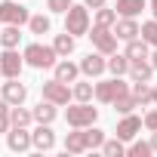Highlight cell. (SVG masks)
Listing matches in <instances>:
<instances>
[{
    "label": "cell",
    "mask_w": 157,
    "mask_h": 157,
    "mask_svg": "<svg viewBox=\"0 0 157 157\" xmlns=\"http://www.w3.org/2000/svg\"><path fill=\"white\" fill-rule=\"evenodd\" d=\"M71 6V0H46V10L49 13H65Z\"/></svg>",
    "instance_id": "35"
},
{
    "label": "cell",
    "mask_w": 157,
    "mask_h": 157,
    "mask_svg": "<svg viewBox=\"0 0 157 157\" xmlns=\"http://www.w3.org/2000/svg\"><path fill=\"white\" fill-rule=\"evenodd\" d=\"M114 37H117V40H136V37H139V22L120 16V19L114 22Z\"/></svg>",
    "instance_id": "15"
},
{
    "label": "cell",
    "mask_w": 157,
    "mask_h": 157,
    "mask_svg": "<svg viewBox=\"0 0 157 157\" xmlns=\"http://www.w3.org/2000/svg\"><path fill=\"white\" fill-rule=\"evenodd\" d=\"M139 129H142V117H136V114H123V120L117 123V139L129 142V139H136Z\"/></svg>",
    "instance_id": "13"
},
{
    "label": "cell",
    "mask_w": 157,
    "mask_h": 157,
    "mask_svg": "<svg viewBox=\"0 0 157 157\" xmlns=\"http://www.w3.org/2000/svg\"><path fill=\"white\" fill-rule=\"evenodd\" d=\"M148 6H151V13H154V19H157V0H151Z\"/></svg>",
    "instance_id": "40"
},
{
    "label": "cell",
    "mask_w": 157,
    "mask_h": 157,
    "mask_svg": "<svg viewBox=\"0 0 157 157\" xmlns=\"http://www.w3.org/2000/svg\"><path fill=\"white\" fill-rule=\"evenodd\" d=\"M22 68H25V59L16 49H3V52H0V74H3V77H19Z\"/></svg>",
    "instance_id": "9"
},
{
    "label": "cell",
    "mask_w": 157,
    "mask_h": 157,
    "mask_svg": "<svg viewBox=\"0 0 157 157\" xmlns=\"http://www.w3.org/2000/svg\"><path fill=\"white\" fill-rule=\"evenodd\" d=\"M139 34H142V40H145L148 46H157V19H151V22L139 25Z\"/></svg>",
    "instance_id": "30"
},
{
    "label": "cell",
    "mask_w": 157,
    "mask_h": 157,
    "mask_svg": "<svg viewBox=\"0 0 157 157\" xmlns=\"http://www.w3.org/2000/svg\"><path fill=\"white\" fill-rule=\"evenodd\" d=\"M132 96H136L139 108H142V105H154V102H151V83H148V80H139V83H132Z\"/></svg>",
    "instance_id": "26"
},
{
    "label": "cell",
    "mask_w": 157,
    "mask_h": 157,
    "mask_svg": "<svg viewBox=\"0 0 157 157\" xmlns=\"http://www.w3.org/2000/svg\"><path fill=\"white\" fill-rule=\"evenodd\" d=\"M28 28H31V34H49L52 22H49V16H31L28 19Z\"/></svg>",
    "instance_id": "28"
},
{
    "label": "cell",
    "mask_w": 157,
    "mask_h": 157,
    "mask_svg": "<svg viewBox=\"0 0 157 157\" xmlns=\"http://www.w3.org/2000/svg\"><path fill=\"white\" fill-rule=\"evenodd\" d=\"M105 71H111L114 77H123V74L129 71V59H126V56L111 52V59H105Z\"/></svg>",
    "instance_id": "21"
},
{
    "label": "cell",
    "mask_w": 157,
    "mask_h": 157,
    "mask_svg": "<svg viewBox=\"0 0 157 157\" xmlns=\"http://www.w3.org/2000/svg\"><path fill=\"white\" fill-rule=\"evenodd\" d=\"M40 93H43V99L52 102L56 108H59V105H68V99H71V86L62 83V80H56V77H52V80H46V83L40 86Z\"/></svg>",
    "instance_id": "7"
},
{
    "label": "cell",
    "mask_w": 157,
    "mask_h": 157,
    "mask_svg": "<svg viewBox=\"0 0 157 157\" xmlns=\"http://www.w3.org/2000/svg\"><path fill=\"white\" fill-rule=\"evenodd\" d=\"M31 145L37 151H52L56 148V132L49 129V123H37V129L31 132Z\"/></svg>",
    "instance_id": "11"
},
{
    "label": "cell",
    "mask_w": 157,
    "mask_h": 157,
    "mask_svg": "<svg viewBox=\"0 0 157 157\" xmlns=\"http://www.w3.org/2000/svg\"><path fill=\"white\" fill-rule=\"evenodd\" d=\"M96 117H99V108H93L90 102H77V105H71V108L65 111V120H68L71 129H74V126H93Z\"/></svg>",
    "instance_id": "4"
},
{
    "label": "cell",
    "mask_w": 157,
    "mask_h": 157,
    "mask_svg": "<svg viewBox=\"0 0 157 157\" xmlns=\"http://www.w3.org/2000/svg\"><path fill=\"white\" fill-rule=\"evenodd\" d=\"M28 19H31V13H28V6H22L19 0H3L0 3V25H28Z\"/></svg>",
    "instance_id": "5"
},
{
    "label": "cell",
    "mask_w": 157,
    "mask_h": 157,
    "mask_svg": "<svg viewBox=\"0 0 157 157\" xmlns=\"http://www.w3.org/2000/svg\"><path fill=\"white\" fill-rule=\"evenodd\" d=\"M83 6L86 10H99V6H105V0H83Z\"/></svg>",
    "instance_id": "37"
},
{
    "label": "cell",
    "mask_w": 157,
    "mask_h": 157,
    "mask_svg": "<svg viewBox=\"0 0 157 157\" xmlns=\"http://www.w3.org/2000/svg\"><path fill=\"white\" fill-rule=\"evenodd\" d=\"M123 56H126L129 62H145V59H148V43L139 40V37H136V40H126V52H123Z\"/></svg>",
    "instance_id": "19"
},
{
    "label": "cell",
    "mask_w": 157,
    "mask_h": 157,
    "mask_svg": "<svg viewBox=\"0 0 157 157\" xmlns=\"http://www.w3.org/2000/svg\"><path fill=\"white\" fill-rule=\"evenodd\" d=\"M111 105H114V111H117V114H132V108H139V102H136V96H132V93L117 96Z\"/></svg>",
    "instance_id": "24"
},
{
    "label": "cell",
    "mask_w": 157,
    "mask_h": 157,
    "mask_svg": "<svg viewBox=\"0 0 157 157\" xmlns=\"http://www.w3.org/2000/svg\"><path fill=\"white\" fill-rule=\"evenodd\" d=\"M52 49H56V56H62V59H68L71 52H74V37L65 31V34H56V40H52Z\"/></svg>",
    "instance_id": "23"
},
{
    "label": "cell",
    "mask_w": 157,
    "mask_h": 157,
    "mask_svg": "<svg viewBox=\"0 0 157 157\" xmlns=\"http://www.w3.org/2000/svg\"><path fill=\"white\" fill-rule=\"evenodd\" d=\"M86 37L93 40V46L102 52V56H111L117 52V37L111 28H102V25H93V31H86Z\"/></svg>",
    "instance_id": "6"
},
{
    "label": "cell",
    "mask_w": 157,
    "mask_h": 157,
    "mask_svg": "<svg viewBox=\"0 0 157 157\" xmlns=\"http://www.w3.org/2000/svg\"><path fill=\"white\" fill-rule=\"evenodd\" d=\"M102 71H105V56H102L99 49L80 59V74H86V77H99Z\"/></svg>",
    "instance_id": "12"
},
{
    "label": "cell",
    "mask_w": 157,
    "mask_h": 157,
    "mask_svg": "<svg viewBox=\"0 0 157 157\" xmlns=\"http://www.w3.org/2000/svg\"><path fill=\"white\" fill-rule=\"evenodd\" d=\"M52 68H56V80H62V83H74L77 74H80V65H74V62H68V59L56 62Z\"/></svg>",
    "instance_id": "16"
},
{
    "label": "cell",
    "mask_w": 157,
    "mask_h": 157,
    "mask_svg": "<svg viewBox=\"0 0 157 157\" xmlns=\"http://www.w3.org/2000/svg\"><path fill=\"white\" fill-rule=\"evenodd\" d=\"M123 93H129V83L123 80V77H111V80H99L96 86H93V96L102 102V105H111L117 96H123Z\"/></svg>",
    "instance_id": "3"
},
{
    "label": "cell",
    "mask_w": 157,
    "mask_h": 157,
    "mask_svg": "<svg viewBox=\"0 0 157 157\" xmlns=\"http://www.w3.org/2000/svg\"><path fill=\"white\" fill-rule=\"evenodd\" d=\"M102 154H105V157H123V154H126L123 139H111V142L105 139V142H102Z\"/></svg>",
    "instance_id": "29"
},
{
    "label": "cell",
    "mask_w": 157,
    "mask_h": 157,
    "mask_svg": "<svg viewBox=\"0 0 157 157\" xmlns=\"http://www.w3.org/2000/svg\"><path fill=\"white\" fill-rule=\"evenodd\" d=\"M28 99V86L19 83V77H6V83H3V102L13 108V105H25Z\"/></svg>",
    "instance_id": "8"
},
{
    "label": "cell",
    "mask_w": 157,
    "mask_h": 157,
    "mask_svg": "<svg viewBox=\"0 0 157 157\" xmlns=\"http://www.w3.org/2000/svg\"><path fill=\"white\" fill-rule=\"evenodd\" d=\"M34 117H31V111L28 108H22V105H13L10 108V126H28Z\"/></svg>",
    "instance_id": "25"
},
{
    "label": "cell",
    "mask_w": 157,
    "mask_h": 157,
    "mask_svg": "<svg viewBox=\"0 0 157 157\" xmlns=\"http://www.w3.org/2000/svg\"><path fill=\"white\" fill-rule=\"evenodd\" d=\"M151 132H154V136H151V142H148V145H151V151H157V129H151Z\"/></svg>",
    "instance_id": "38"
},
{
    "label": "cell",
    "mask_w": 157,
    "mask_h": 157,
    "mask_svg": "<svg viewBox=\"0 0 157 157\" xmlns=\"http://www.w3.org/2000/svg\"><path fill=\"white\" fill-rule=\"evenodd\" d=\"M10 129V105L0 99V132H6Z\"/></svg>",
    "instance_id": "34"
},
{
    "label": "cell",
    "mask_w": 157,
    "mask_h": 157,
    "mask_svg": "<svg viewBox=\"0 0 157 157\" xmlns=\"http://www.w3.org/2000/svg\"><path fill=\"white\" fill-rule=\"evenodd\" d=\"M65 151H68V154H83V151H90V148H86V132H83V126H74V132L65 136Z\"/></svg>",
    "instance_id": "14"
},
{
    "label": "cell",
    "mask_w": 157,
    "mask_h": 157,
    "mask_svg": "<svg viewBox=\"0 0 157 157\" xmlns=\"http://www.w3.org/2000/svg\"><path fill=\"white\" fill-rule=\"evenodd\" d=\"M142 126H145V129H157V108H151V111L142 117Z\"/></svg>",
    "instance_id": "36"
},
{
    "label": "cell",
    "mask_w": 157,
    "mask_h": 157,
    "mask_svg": "<svg viewBox=\"0 0 157 157\" xmlns=\"http://www.w3.org/2000/svg\"><path fill=\"white\" fill-rule=\"evenodd\" d=\"M19 40H22L19 25H6V28H0V46H3V49H16Z\"/></svg>",
    "instance_id": "22"
},
{
    "label": "cell",
    "mask_w": 157,
    "mask_h": 157,
    "mask_svg": "<svg viewBox=\"0 0 157 157\" xmlns=\"http://www.w3.org/2000/svg\"><path fill=\"white\" fill-rule=\"evenodd\" d=\"M83 132H86V148H102L105 129H99V126H83Z\"/></svg>",
    "instance_id": "32"
},
{
    "label": "cell",
    "mask_w": 157,
    "mask_h": 157,
    "mask_svg": "<svg viewBox=\"0 0 157 157\" xmlns=\"http://www.w3.org/2000/svg\"><path fill=\"white\" fill-rule=\"evenodd\" d=\"M129 80L132 83H139V80H148L151 83V74H154V68H151V62L145 59V62H129Z\"/></svg>",
    "instance_id": "18"
},
{
    "label": "cell",
    "mask_w": 157,
    "mask_h": 157,
    "mask_svg": "<svg viewBox=\"0 0 157 157\" xmlns=\"http://www.w3.org/2000/svg\"><path fill=\"white\" fill-rule=\"evenodd\" d=\"M126 154H129V157H148V154H151V145H148V142H136L132 148H126Z\"/></svg>",
    "instance_id": "33"
},
{
    "label": "cell",
    "mask_w": 157,
    "mask_h": 157,
    "mask_svg": "<svg viewBox=\"0 0 157 157\" xmlns=\"http://www.w3.org/2000/svg\"><path fill=\"white\" fill-rule=\"evenodd\" d=\"M31 117H34L37 123H52V120L59 117V111H56V105H52V102H46V99H43V102L31 111Z\"/></svg>",
    "instance_id": "20"
},
{
    "label": "cell",
    "mask_w": 157,
    "mask_h": 157,
    "mask_svg": "<svg viewBox=\"0 0 157 157\" xmlns=\"http://www.w3.org/2000/svg\"><path fill=\"white\" fill-rule=\"evenodd\" d=\"M142 10H148V0H117V6H114V13L123 19H136Z\"/></svg>",
    "instance_id": "17"
},
{
    "label": "cell",
    "mask_w": 157,
    "mask_h": 157,
    "mask_svg": "<svg viewBox=\"0 0 157 157\" xmlns=\"http://www.w3.org/2000/svg\"><path fill=\"white\" fill-rule=\"evenodd\" d=\"M148 59H151V68H154V71H157V46H154V52H151V56H148Z\"/></svg>",
    "instance_id": "39"
},
{
    "label": "cell",
    "mask_w": 157,
    "mask_h": 157,
    "mask_svg": "<svg viewBox=\"0 0 157 157\" xmlns=\"http://www.w3.org/2000/svg\"><path fill=\"white\" fill-rule=\"evenodd\" d=\"M151 102L157 105V86H151Z\"/></svg>",
    "instance_id": "41"
},
{
    "label": "cell",
    "mask_w": 157,
    "mask_h": 157,
    "mask_svg": "<svg viewBox=\"0 0 157 157\" xmlns=\"http://www.w3.org/2000/svg\"><path fill=\"white\" fill-rule=\"evenodd\" d=\"M22 59H25V65H31V68H52L59 56H56V49H52V46L28 43V46H25V52H22Z\"/></svg>",
    "instance_id": "2"
},
{
    "label": "cell",
    "mask_w": 157,
    "mask_h": 157,
    "mask_svg": "<svg viewBox=\"0 0 157 157\" xmlns=\"http://www.w3.org/2000/svg\"><path fill=\"white\" fill-rule=\"evenodd\" d=\"M6 145H10V151H28L31 148V132H28V126H13V129H6Z\"/></svg>",
    "instance_id": "10"
},
{
    "label": "cell",
    "mask_w": 157,
    "mask_h": 157,
    "mask_svg": "<svg viewBox=\"0 0 157 157\" xmlns=\"http://www.w3.org/2000/svg\"><path fill=\"white\" fill-rule=\"evenodd\" d=\"M65 31H68L71 37H83V34L90 31V10L71 3V6L65 10Z\"/></svg>",
    "instance_id": "1"
},
{
    "label": "cell",
    "mask_w": 157,
    "mask_h": 157,
    "mask_svg": "<svg viewBox=\"0 0 157 157\" xmlns=\"http://www.w3.org/2000/svg\"><path fill=\"white\" fill-rule=\"evenodd\" d=\"M71 96H74L77 102H90V99H93V83H90V80H74Z\"/></svg>",
    "instance_id": "27"
},
{
    "label": "cell",
    "mask_w": 157,
    "mask_h": 157,
    "mask_svg": "<svg viewBox=\"0 0 157 157\" xmlns=\"http://www.w3.org/2000/svg\"><path fill=\"white\" fill-rule=\"evenodd\" d=\"M114 22H117V13H114V10H108V6H99V10H96V25L114 28Z\"/></svg>",
    "instance_id": "31"
}]
</instances>
